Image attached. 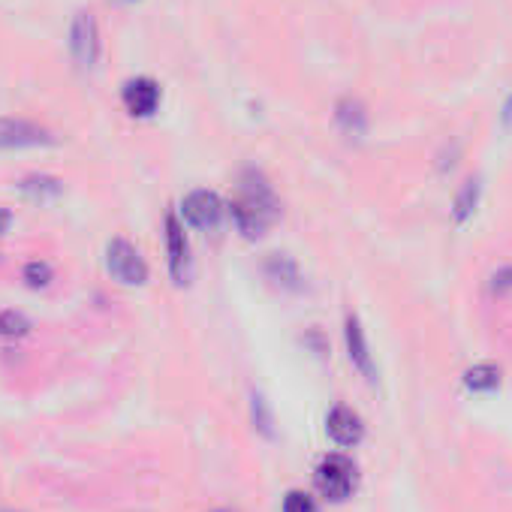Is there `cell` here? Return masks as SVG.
<instances>
[{
    "label": "cell",
    "mask_w": 512,
    "mask_h": 512,
    "mask_svg": "<svg viewBox=\"0 0 512 512\" xmlns=\"http://www.w3.org/2000/svg\"><path fill=\"white\" fill-rule=\"evenodd\" d=\"M166 253H169V275L175 278V284H184L190 272V244L184 235V220H178L175 214H166Z\"/></svg>",
    "instance_id": "cell-8"
},
{
    "label": "cell",
    "mask_w": 512,
    "mask_h": 512,
    "mask_svg": "<svg viewBox=\"0 0 512 512\" xmlns=\"http://www.w3.org/2000/svg\"><path fill=\"white\" fill-rule=\"evenodd\" d=\"M503 124L506 127H512V97L506 100V106H503Z\"/></svg>",
    "instance_id": "cell-20"
},
{
    "label": "cell",
    "mask_w": 512,
    "mask_h": 512,
    "mask_svg": "<svg viewBox=\"0 0 512 512\" xmlns=\"http://www.w3.org/2000/svg\"><path fill=\"white\" fill-rule=\"evenodd\" d=\"M476 202H479V181L476 178H467L452 202V217L455 223H464L473 211H476Z\"/></svg>",
    "instance_id": "cell-14"
},
{
    "label": "cell",
    "mask_w": 512,
    "mask_h": 512,
    "mask_svg": "<svg viewBox=\"0 0 512 512\" xmlns=\"http://www.w3.org/2000/svg\"><path fill=\"white\" fill-rule=\"evenodd\" d=\"M226 211L244 238H260L278 223L281 202L275 196V187L269 184V178L260 169H247V172H241L235 196L229 199Z\"/></svg>",
    "instance_id": "cell-1"
},
{
    "label": "cell",
    "mask_w": 512,
    "mask_h": 512,
    "mask_svg": "<svg viewBox=\"0 0 512 512\" xmlns=\"http://www.w3.org/2000/svg\"><path fill=\"white\" fill-rule=\"evenodd\" d=\"M491 281H494L491 287H494L497 293H503V290H512V269H500V272H497Z\"/></svg>",
    "instance_id": "cell-19"
},
{
    "label": "cell",
    "mask_w": 512,
    "mask_h": 512,
    "mask_svg": "<svg viewBox=\"0 0 512 512\" xmlns=\"http://www.w3.org/2000/svg\"><path fill=\"white\" fill-rule=\"evenodd\" d=\"M317 488L323 497L341 503L353 494L356 488V467L347 455H329L317 467Z\"/></svg>",
    "instance_id": "cell-4"
},
{
    "label": "cell",
    "mask_w": 512,
    "mask_h": 512,
    "mask_svg": "<svg viewBox=\"0 0 512 512\" xmlns=\"http://www.w3.org/2000/svg\"><path fill=\"white\" fill-rule=\"evenodd\" d=\"M464 386H467L470 392H494V389L500 386V371H497L494 365H488V362L473 365V368L464 374Z\"/></svg>",
    "instance_id": "cell-13"
},
{
    "label": "cell",
    "mask_w": 512,
    "mask_h": 512,
    "mask_svg": "<svg viewBox=\"0 0 512 512\" xmlns=\"http://www.w3.org/2000/svg\"><path fill=\"white\" fill-rule=\"evenodd\" d=\"M70 55L76 61L79 70L91 73L103 55V37H100V25L94 19V13L82 10L73 16V25H70Z\"/></svg>",
    "instance_id": "cell-2"
},
{
    "label": "cell",
    "mask_w": 512,
    "mask_h": 512,
    "mask_svg": "<svg viewBox=\"0 0 512 512\" xmlns=\"http://www.w3.org/2000/svg\"><path fill=\"white\" fill-rule=\"evenodd\" d=\"M335 121H338V127L347 133V136H365V130H368V109H365V103L362 100H356V97H341L338 100V106H335Z\"/></svg>",
    "instance_id": "cell-11"
},
{
    "label": "cell",
    "mask_w": 512,
    "mask_h": 512,
    "mask_svg": "<svg viewBox=\"0 0 512 512\" xmlns=\"http://www.w3.org/2000/svg\"><path fill=\"white\" fill-rule=\"evenodd\" d=\"M223 202L214 190H193L181 199V220L190 226V229H199V232H211L220 226L223 220Z\"/></svg>",
    "instance_id": "cell-5"
},
{
    "label": "cell",
    "mask_w": 512,
    "mask_h": 512,
    "mask_svg": "<svg viewBox=\"0 0 512 512\" xmlns=\"http://www.w3.org/2000/svg\"><path fill=\"white\" fill-rule=\"evenodd\" d=\"M25 281H28V287H34V290H40V287H49V281L55 278V272H52V266L49 263H28L25 266V275H22Z\"/></svg>",
    "instance_id": "cell-17"
},
{
    "label": "cell",
    "mask_w": 512,
    "mask_h": 512,
    "mask_svg": "<svg viewBox=\"0 0 512 512\" xmlns=\"http://www.w3.org/2000/svg\"><path fill=\"white\" fill-rule=\"evenodd\" d=\"M52 142V130L31 118H0V148H40Z\"/></svg>",
    "instance_id": "cell-6"
},
{
    "label": "cell",
    "mask_w": 512,
    "mask_h": 512,
    "mask_svg": "<svg viewBox=\"0 0 512 512\" xmlns=\"http://www.w3.org/2000/svg\"><path fill=\"white\" fill-rule=\"evenodd\" d=\"M326 431H329V437H332L338 446H344V449L356 446V443L365 437L362 416H359L356 410H350L347 404H338V407L329 410V416H326Z\"/></svg>",
    "instance_id": "cell-10"
},
{
    "label": "cell",
    "mask_w": 512,
    "mask_h": 512,
    "mask_svg": "<svg viewBox=\"0 0 512 512\" xmlns=\"http://www.w3.org/2000/svg\"><path fill=\"white\" fill-rule=\"evenodd\" d=\"M31 332V323L16 311H0V338H22Z\"/></svg>",
    "instance_id": "cell-16"
},
{
    "label": "cell",
    "mask_w": 512,
    "mask_h": 512,
    "mask_svg": "<svg viewBox=\"0 0 512 512\" xmlns=\"http://www.w3.org/2000/svg\"><path fill=\"white\" fill-rule=\"evenodd\" d=\"M266 278L275 281L284 290H299L302 287V272L299 263L293 260L290 253H272L266 260Z\"/></svg>",
    "instance_id": "cell-12"
},
{
    "label": "cell",
    "mask_w": 512,
    "mask_h": 512,
    "mask_svg": "<svg viewBox=\"0 0 512 512\" xmlns=\"http://www.w3.org/2000/svg\"><path fill=\"white\" fill-rule=\"evenodd\" d=\"M106 269L124 287H139V284L148 281V263H145V256L127 238H112L109 241V247H106Z\"/></svg>",
    "instance_id": "cell-3"
},
{
    "label": "cell",
    "mask_w": 512,
    "mask_h": 512,
    "mask_svg": "<svg viewBox=\"0 0 512 512\" xmlns=\"http://www.w3.org/2000/svg\"><path fill=\"white\" fill-rule=\"evenodd\" d=\"M211 512H235V509H211Z\"/></svg>",
    "instance_id": "cell-21"
},
{
    "label": "cell",
    "mask_w": 512,
    "mask_h": 512,
    "mask_svg": "<svg viewBox=\"0 0 512 512\" xmlns=\"http://www.w3.org/2000/svg\"><path fill=\"white\" fill-rule=\"evenodd\" d=\"M160 100H163V91L154 79L148 76H136L124 85L121 91V103L124 109L133 115V118H151L157 109H160Z\"/></svg>",
    "instance_id": "cell-7"
},
{
    "label": "cell",
    "mask_w": 512,
    "mask_h": 512,
    "mask_svg": "<svg viewBox=\"0 0 512 512\" xmlns=\"http://www.w3.org/2000/svg\"><path fill=\"white\" fill-rule=\"evenodd\" d=\"M284 512H317V503L305 491H290L284 497Z\"/></svg>",
    "instance_id": "cell-18"
},
{
    "label": "cell",
    "mask_w": 512,
    "mask_h": 512,
    "mask_svg": "<svg viewBox=\"0 0 512 512\" xmlns=\"http://www.w3.org/2000/svg\"><path fill=\"white\" fill-rule=\"evenodd\" d=\"M19 187L28 196H34V199H52V196L61 193V181L58 178H49V175H31V178L19 181Z\"/></svg>",
    "instance_id": "cell-15"
},
{
    "label": "cell",
    "mask_w": 512,
    "mask_h": 512,
    "mask_svg": "<svg viewBox=\"0 0 512 512\" xmlns=\"http://www.w3.org/2000/svg\"><path fill=\"white\" fill-rule=\"evenodd\" d=\"M344 341H347V356L353 362V368L374 383V356H371V347H368V338H365V329L359 323L356 314H347L344 320Z\"/></svg>",
    "instance_id": "cell-9"
}]
</instances>
